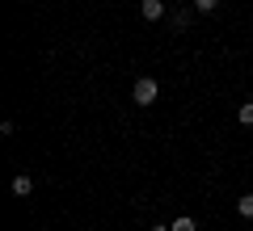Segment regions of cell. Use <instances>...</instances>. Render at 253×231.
Returning <instances> with one entry per match:
<instances>
[{
	"label": "cell",
	"mask_w": 253,
	"mask_h": 231,
	"mask_svg": "<svg viewBox=\"0 0 253 231\" xmlns=\"http://www.w3.org/2000/svg\"><path fill=\"white\" fill-rule=\"evenodd\" d=\"M156 97H161V84H156V80H148V76H144V80H135V89H131V101H135V105L148 109Z\"/></svg>",
	"instance_id": "cell-1"
},
{
	"label": "cell",
	"mask_w": 253,
	"mask_h": 231,
	"mask_svg": "<svg viewBox=\"0 0 253 231\" xmlns=\"http://www.w3.org/2000/svg\"><path fill=\"white\" fill-rule=\"evenodd\" d=\"M139 13H144V21H161L165 17V0H144Z\"/></svg>",
	"instance_id": "cell-2"
},
{
	"label": "cell",
	"mask_w": 253,
	"mask_h": 231,
	"mask_svg": "<svg viewBox=\"0 0 253 231\" xmlns=\"http://www.w3.org/2000/svg\"><path fill=\"white\" fill-rule=\"evenodd\" d=\"M13 194H17V198H30V194H34V181H30L26 172H17V177H13Z\"/></svg>",
	"instance_id": "cell-3"
},
{
	"label": "cell",
	"mask_w": 253,
	"mask_h": 231,
	"mask_svg": "<svg viewBox=\"0 0 253 231\" xmlns=\"http://www.w3.org/2000/svg\"><path fill=\"white\" fill-rule=\"evenodd\" d=\"M169 227H173V231H199V223L190 219V214H181V219H173Z\"/></svg>",
	"instance_id": "cell-4"
},
{
	"label": "cell",
	"mask_w": 253,
	"mask_h": 231,
	"mask_svg": "<svg viewBox=\"0 0 253 231\" xmlns=\"http://www.w3.org/2000/svg\"><path fill=\"white\" fill-rule=\"evenodd\" d=\"M236 210H241L245 219H253V194H241V202H236Z\"/></svg>",
	"instance_id": "cell-5"
},
{
	"label": "cell",
	"mask_w": 253,
	"mask_h": 231,
	"mask_svg": "<svg viewBox=\"0 0 253 231\" xmlns=\"http://www.w3.org/2000/svg\"><path fill=\"white\" fill-rule=\"evenodd\" d=\"M236 118H241V126H253V101H245V105L236 109Z\"/></svg>",
	"instance_id": "cell-6"
},
{
	"label": "cell",
	"mask_w": 253,
	"mask_h": 231,
	"mask_svg": "<svg viewBox=\"0 0 253 231\" xmlns=\"http://www.w3.org/2000/svg\"><path fill=\"white\" fill-rule=\"evenodd\" d=\"M194 9H199V13H215L219 0H194Z\"/></svg>",
	"instance_id": "cell-7"
},
{
	"label": "cell",
	"mask_w": 253,
	"mask_h": 231,
	"mask_svg": "<svg viewBox=\"0 0 253 231\" xmlns=\"http://www.w3.org/2000/svg\"><path fill=\"white\" fill-rule=\"evenodd\" d=\"M152 231H173V227H165V223H156V227H152Z\"/></svg>",
	"instance_id": "cell-8"
}]
</instances>
